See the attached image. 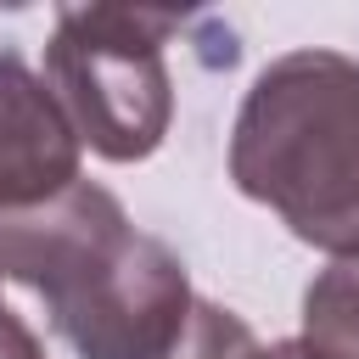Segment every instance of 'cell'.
<instances>
[{
  "label": "cell",
  "instance_id": "cell-2",
  "mask_svg": "<svg viewBox=\"0 0 359 359\" xmlns=\"http://www.w3.org/2000/svg\"><path fill=\"white\" fill-rule=\"evenodd\" d=\"M230 180L241 196L331 252H359V62L342 50L275 56L230 129Z\"/></svg>",
  "mask_w": 359,
  "mask_h": 359
},
{
  "label": "cell",
  "instance_id": "cell-6",
  "mask_svg": "<svg viewBox=\"0 0 359 359\" xmlns=\"http://www.w3.org/2000/svg\"><path fill=\"white\" fill-rule=\"evenodd\" d=\"M163 359H275V348H264L236 309L196 297L185 325H180V337H174V348Z\"/></svg>",
  "mask_w": 359,
  "mask_h": 359
},
{
  "label": "cell",
  "instance_id": "cell-3",
  "mask_svg": "<svg viewBox=\"0 0 359 359\" xmlns=\"http://www.w3.org/2000/svg\"><path fill=\"white\" fill-rule=\"evenodd\" d=\"M180 34L174 11L146 6H62L45 45V84L67 112L79 146L107 163H140L168 140L174 79L163 45Z\"/></svg>",
  "mask_w": 359,
  "mask_h": 359
},
{
  "label": "cell",
  "instance_id": "cell-8",
  "mask_svg": "<svg viewBox=\"0 0 359 359\" xmlns=\"http://www.w3.org/2000/svg\"><path fill=\"white\" fill-rule=\"evenodd\" d=\"M275 359H337V353H325V348H314V342L292 337V342H280V348H275Z\"/></svg>",
  "mask_w": 359,
  "mask_h": 359
},
{
  "label": "cell",
  "instance_id": "cell-1",
  "mask_svg": "<svg viewBox=\"0 0 359 359\" xmlns=\"http://www.w3.org/2000/svg\"><path fill=\"white\" fill-rule=\"evenodd\" d=\"M0 275L45 303L79 359H163L196 303L180 252L135 230L95 180L0 213Z\"/></svg>",
  "mask_w": 359,
  "mask_h": 359
},
{
  "label": "cell",
  "instance_id": "cell-5",
  "mask_svg": "<svg viewBox=\"0 0 359 359\" xmlns=\"http://www.w3.org/2000/svg\"><path fill=\"white\" fill-rule=\"evenodd\" d=\"M303 342L359 359V252L331 258L303 292Z\"/></svg>",
  "mask_w": 359,
  "mask_h": 359
},
{
  "label": "cell",
  "instance_id": "cell-4",
  "mask_svg": "<svg viewBox=\"0 0 359 359\" xmlns=\"http://www.w3.org/2000/svg\"><path fill=\"white\" fill-rule=\"evenodd\" d=\"M79 185V135L50 84L0 50V213L39 208Z\"/></svg>",
  "mask_w": 359,
  "mask_h": 359
},
{
  "label": "cell",
  "instance_id": "cell-7",
  "mask_svg": "<svg viewBox=\"0 0 359 359\" xmlns=\"http://www.w3.org/2000/svg\"><path fill=\"white\" fill-rule=\"evenodd\" d=\"M0 359H45V348H39V337L0 303Z\"/></svg>",
  "mask_w": 359,
  "mask_h": 359
}]
</instances>
